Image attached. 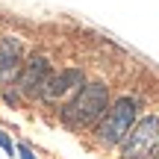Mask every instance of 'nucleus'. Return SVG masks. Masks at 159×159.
Segmentation results:
<instances>
[{"instance_id": "39448f33", "label": "nucleus", "mask_w": 159, "mask_h": 159, "mask_svg": "<svg viewBox=\"0 0 159 159\" xmlns=\"http://www.w3.org/2000/svg\"><path fill=\"white\" fill-rule=\"evenodd\" d=\"M85 83H89L85 68H62V71H53L50 80H47V85H44V91H41V103L62 106V103H68Z\"/></svg>"}, {"instance_id": "f257e3e1", "label": "nucleus", "mask_w": 159, "mask_h": 159, "mask_svg": "<svg viewBox=\"0 0 159 159\" xmlns=\"http://www.w3.org/2000/svg\"><path fill=\"white\" fill-rule=\"evenodd\" d=\"M109 103H112V89H109L106 80L97 77V80H89L68 103L59 106V118H62V124L68 130L85 133V130H94L100 124Z\"/></svg>"}, {"instance_id": "1a4fd4ad", "label": "nucleus", "mask_w": 159, "mask_h": 159, "mask_svg": "<svg viewBox=\"0 0 159 159\" xmlns=\"http://www.w3.org/2000/svg\"><path fill=\"white\" fill-rule=\"evenodd\" d=\"M153 159H159V148H156V153H153Z\"/></svg>"}, {"instance_id": "f03ea898", "label": "nucleus", "mask_w": 159, "mask_h": 159, "mask_svg": "<svg viewBox=\"0 0 159 159\" xmlns=\"http://www.w3.org/2000/svg\"><path fill=\"white\" fill-rule=\"evenodd\" d=\"M139 109H142V97L127 91V94H118L112 103H109L106 115L100 118V124L91 130V139L100 150H112L121 148V142L127 139V133L133 130V124L139 121Z\"/></svg>"}, {"instance_id": "20e7f679", "label": "nucleus", "mask_w": 159, "mask_h": 159, "mask_svg": "<svg viewBox=\"0 0 159 159\" xmlns=\"http://www.w3.org/2000/svg\"><path fill=\"white\" fill-rule=\"evenodd\" d=\"M50 74H53L50 56L47 53H33V56L24 59V68L18 74V80H15V89L24 97H30V100H41V91H44Z\"/></svg>"}, {"instance_id": "6e6552de", "label": "nucleus", "mask_w": 159, "mask_h": 159, "mask_svg": "<svg viewBox=\"0 0 159 159\" xmlns=\"http://www.w3.org/2000/svg\"><path fill=\"white\" fill-rule=\"evenodd\" d=\"M18 156H21V159H35V156H33V150H30L27 144H18Z\"/></svg>"}, {"instance_id": "0eeeda50", "label": "nucleus", "mask_w": 159, "mask_h": 159, "mask_svg": "<svg viewBox=\"0 0 159 159\" xmlns=\"http://www.w3.org/2000/svg\"><path fill=\"white\" fill-rule=\"evenodd\" d=\"M0 148H3V150H6V153H9V156H15V144H12V139L6 136L3 130H0Z\"/></svg>"}, {"instance_id": "423d86ee", "label": "nucleus", "mask_w": 159, "mask_h": 159, "mask_svg": "<svg viewBox=\"0 0 159 159\" xmlns=\"http://www.w3.org/2000/svg\"><path fill=\"white\" fill-rule=\"evenodd\" d=\"M24 68V44L15 35H3L0 39V83L18 80Z\"/></svg>"}, {"instance_id": "7ed1b4c3", "label": "nucleus", "mask_w": 159, "mask_h": 159, "mask_svg": "<svg viewBox=\"0 0 159 159\" xmlns=\"http://www.w3.org/2000/svg\"><path fill=\"white\" fill-rule=\"evenodd\" d=\"M159 148V112H148L133 124L127 139L121 142V159H153Z\"/></svg>"}]
</instances>
